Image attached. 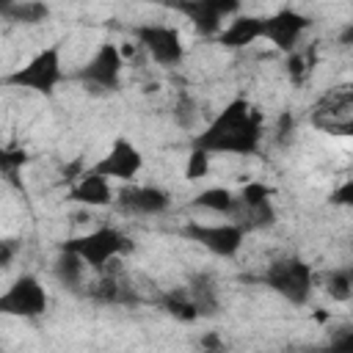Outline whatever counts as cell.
I'll use <instances>...</instances> for the list:
<instances>
[{"label": "cell", "instance_id": "obj_3", "mask_svg": "<svg viewBox=\"0 0 353 353\" xmlns=\"http://www.w3.org/2000/svg\"><path fill=\"white\" fill-rule=\"evenodd\" d=\"M61 248L77 254L88 270L102 273V270L110 268V262H116L121 254H127L132 248V240L121 229L102 223V226H97V229L85 232V234H77V237L63 240Z\"/></svg>", "mask_w": 353, "mask_h": 353}, {"label": "cell", "instance_id": "obj_26", "mask_svg": "<svg viewBox=\"0 0 353 353\" xmlns=\"http://www.w3.org/2000/svg\"><path fill=\"white\" fill-rule=\"evenodd\" d=\"M350 188H353V185H350V182H345V185H342V190L336 193V201H342V204H347V201H350V199H347V196H350Z\"/></svg>", "mask_w": 353, "mask_h": 353}, {"label": "cell", "instance_id": "obj_6", "mask_svg": "<svg viewBox=\"0 0 353 353\" xmlns=\"http://www.w3.org/2000/svg\"><path fill=\"white\" fill-rule=\"evenodd\" d=\"M50 295L44 284L33 273L17 276L3 292H0V314L3 317H22V320H36L47 312Z\"/></svg>", "mask_w": 353, "mask_h": 353}, {"label": "cell", "instance_id": "obj_23", "mask_svg": "<svg viewBox=\"0 0 353 353\" xmlns=\"http://www.w3.org/2000/svg\"><path fill=\"white\" fill-rule=\"evenodd\" d=\"M25 152L22 149H6V146H0V176H6V174H14L22 163H25Z\"/></svg>", "mask_w": 353, "mask_h": 353}, {"label": "cell", "instance_id": "obj_13", "mask_svg": "<svg viewBox=\"0 0 353 353\" xmlns=\"http://www.w3.org/2000/svg\"><path fill=\"white\" fill-rule=\"evenodd\" d=\"M116 207L124 210L127 215H138V218H152V215H163L171 207V196L168 190L157 188V185H130L124 182L121 190H116Z\"/></svg>", "mask_w": 353, "mask_h": 353}, {"label": "cell", "instance_id": "obj_1", "mask_svg": "<svg viewBox=\"0 0 353 353\" xmlns=\"http://www.w3.org/2000/svg\"><path fill=\"white\" fill-rule=\"evenodd\" d=\"M262 138H265L262 113L245 97H237L193 138V146H199L210 154L245 157V154L259 152Z\"/></svg>", "mask_w": 353, "mask_h": 353}, {"label": "cell", "instance_id": "obj_19", "mask_svg": "<svg viewBox=\"0 0 353 353\" xmlns=\"http://www.w3.org/2000/svg\"><path fill=\"white\" fill-rule=\"evenodd\" d=\"M91 290L85 292V295H91L94 301H99V303H124V301H130L132 295L127 292V287L116 279V276H110L108 270H102V279L99 281H94V284H88Z\"/></svg>", "mask_w": 353, "mask_h": 353}, {"label": "cell", "instance_id": "obj_18", "mask_svg": "<svg viewBox=\"0 0 353 353\" xmlns=\"http://www.w3.org/2000/svg\"><path fill=\"white\" fill-rule=\"evenodd\" d=\"M160 306H163L171 317L182 320V323H193V320L201 317V314H199V306H196V301H193V295H190L188 290H171V292H165V295L160 298Z\"/></svg>", "mask_w": 353, "mask_h": 353}, {"label": "cell", "instance_id": "obj_16", "mask_svg": "<svg viewBox=\"0 0 353 353\" xmlns=\"http://www.w3.org/2000/svg\"><path fill=\"white\" fill-rule=\"evenodd\" d=\"M85 270H88V268L83 265V259H80L77 254L66 251V248H61L58 256H55V262H52V276H55L58 284L66 287V290H77V287H83V281H85Z\"/></svg>", "mask_w": 353, "mask_h": 353}, {"label": "cell", "instance_id": "obj_20", "mask_svg": "<svg viewBox=\"0 0 353 353\" xmlns=\"http://www.w3.org/2000/svg\"><path fill=\"white\" fill-rule=\"evenodd\" d=\"M325 292H328L334 301L347 303V301L353 298V276H350V270H347V268L331 270V276L325 279Z\"/></svg>", "mask_w": 353, "mask_h": 353}, {"label": "cell", "instance_id": "obj_22", "mask_svg": "<svg viewBox=\"0 0 353 353\" xmlns=\"http://www.w3.org/2000/svg\"><path fill=\"white\" fill-rule=\"evenodd\" d=\"M210 157H212L210 152L193 146L190 154H188V163H185V176L188 179H204L210 174Z\"/></svg>", "mask_w": 353, "mask_h": 353}, {"label": "cell", "instance_id": "obj_27", "mask_svg": "<svg viewBox=\"0 0 353 353\" xmlns=\"http://www.w3.org/2000/svg\"><path fill=\"white\" fill-rule=\"evenodd\" d=\"M11 3H14V0H0V14H6V11L11 8Z\"/></svg>", "mask_w": 353, "mask_h": 353}, {"label": "cell", "instance_id": "obj_12", "mask_svg": "<svg viewBox=\"0 0 353 353\" xmlns=\"http://www.w3.org/2000/svg\"><path fill=\"white\" fill-rule=\"evenodd\" d=\"M306 30H309V17L295 8H281L262 17V39L281 52H292Z\"/></svg>", "mask_w": 353, "mask_h": 353}, {"label": "cell", "instance_id": "obj_8", "mask_svg": "<svg viewBox=\"0 0 353 353\" xmlns=\"http://www.w3.org/2000/svg\"><path fill=\"white\" fill-rule=\"evenodd\" d=\"M312 124L331 135H350L353 130V88L347 83L325 91L309 113Z\"/></svg>", "mask_w": 353, "mask_h": 353}, {"label": "cell", "instance_id": "obj_7", "mask_svg": "<svg viewBox=\"0 0 353 353\" xmlns=\"http://www.w3.org/2000/svg\"><path fill=\"white\" fill-rule=\"evenodd\" d=\"M182 234L190 240V243H199L204 251H210L212 256H221V259H234L245 243V229L237 223V221H221V223H199V221H190L185 223Z\"/></svg>", "mask_w": 353, "mask_h": 353}, {"label": "cell", "instance_id": "obj_10", "mask_svg": "<svg viewBox=\"0 0 353 353\" xmlns=\"http://www.w3.org/2000/svg\"><path fill=\"white\" fill-rule=\"evenodd\" d=\"M135 41L146 50V55L163 66V69H174L185 61V44L176 28L163 25V22H146V25H135L132 28Z\"/></svg>", "mask_w": 353, "mask_h": 353}, {"label": "cell", "instance_id": "obj_24", "mask_svg": "<svg viewBox=\"0 0 353 353\" xmlns=\"http://www.w3.org/2000/svg\"><path fill=\"white\" fill-rule=\"evenodd\" d=\"M309 69L312 66H306V58L301 55V52H290V58H287V74L295 80V83H303L306 80V74H309Z\"/></svg>", "mask_w": 353, "mask_h": 353}, {"label": "cell", "instance_id": "obj_4", "mask_svg": "<svg viewBox=\"0 0 353 353\" xmlns=\"http://www.w3.org/2000/svg\"><path fill=\"white\" fill-rule=\"evenodd\" d=\"M262 284L268 290H273L279 298H284L287 303L303 306V303H309V295L314 287V273H312V265L301 256H279L265 268Z\"/></svg>", "mask_w": 353, "mask_h": 353}, {"label": "cell", "instance_id": "obj_17", "mask_svg": "<svg viewBox=\"0 0 353 353\" xmlns=\"http://www.w3.org/2000/svg\"><path fill=\"white\" fill-rule=\"evenodd\" d=\"M193 207L207 210V212H212V215H226V218H232L234 210H237V196H234L229 188H207V190L196 193Z\"/></svg>", "mask_w": 353, "mask_h": 353}, {"label": "cell", "instance_id": "obj_11", "mask_svg": "<svg viewBox=\"0 0 353 353\" xmlns=\"http://www.w3.org/2000/svg\"><path fill=\"white\" fill-rule=\"evenodd\" d=\"M141 168H143V152L124 135L113 138V143L105 149V154L91 165L94 174L119 179V182H135Z\"/></svg>", "mask_w": 353, "mask_h": 353}, {"label": "cell", "instance_id": "obj_9", "mask_svg": "<svg viewBox=\"0 0 353 353\" xmlns=\"http://www.w3.org/2000/svg\"><path fill=\"white\" fill-rule=\"evenodd\" d=\"M160 3L182 14L201 36H215L226 25V19L240 14V0H160Z\"/></svg>", "mask_w": 353, "mask_h": 353}, {"label": "cell", "instance_id": "obj_2", "mask_svg": "<svg viewBox=\"0 0 353 353\" xmlns=\"http://www.w3.org/2000/svg\"><path fill=\"white\" fill-rule=\"evenodd\" d=\"M66 72H63V55H61V44H50L39 52H33L22 66H17L11 74L3 77L6 85L19 88V91H30V94H41V97H52L55 88L63 83Z\"/></svg>", "mask_w": 353, "mask_h": 353}, {"label": "cell", "instance_id": "obj_14", "mask_svg": "<svg viewBox=\"0 0 353 353\" xmlns=\"http://www.w3.org/2000/svg\"><path fill=\"white\" fill-rule=\"evenodd\" d=\"M259 39H262V17H251V14H234L215 33V41L223 50H245Z\"/></svg>", "mask_w": 353, "mask_h": 353}, {"label": "cell", "instance_id": "obj_15", "mask_svg": "<svg viewBox=\"0 0 353 353\" xmlns=\"http://www.w3.org/2000/svg\"><path fill=\"white\" fill-rule=\"evenodd\" d=\"M113 199H116V190H113L110 179L102 174H94L91 168L83 171L77 176V182L69 188V201H77L85 207H108V204H113Z\"/></svg>", "mask_w": 353, "mask_h": 353}, {"label": "cell", "instance_id": "obj_5", "mask_svg": "<svg viewBox=\"0 0 353 353\" xmlns=\"http://www.w3.org/2000/svg\"><path fill=\"white\" fill-rule=\"evenodd\" d=\"M121 72H124V52L119 50L116 41H102L91 58L74 72V77L88 88V91H119L121 88Z\"/></svg>", "mask_w": 353, "mask_h": 353}, {"label": "cell", "instance_id": "obj_25", "mask_svg": "<svg viewBox=\"0 0 353 353\" xmlns=\"http://www.w3.org/2000/svg\"><path fill=\"white\" fill-rule=\"evenodd\" d=\"M17 254H19V245L14 240H0V268L11 265Z\"/></svg>", "mask_w": 353, "mask_h": 353}, {"label": "cell", "instance_id": "obj_21", "mask_svg": "<svg viewBox=\"0 0 353 353\" xmlns=\"http://www.w3.org/2000/svg\"><path fill=\"white\" fill-rule=\"evenodd\" d=\"M6 17H14V19H22V22H41L47 17V6L44 3H19L14 0L11 8L6 11Z\"/></svg>", "mask_w": 353, "mask_h": 353}]
</instances>
